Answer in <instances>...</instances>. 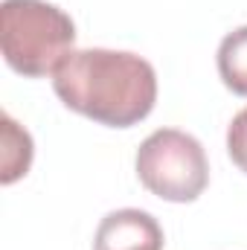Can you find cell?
I'll list each match as a JSON object with an SVG mask.
<instances>
[{
	"label": "cell",
	"instance_id": "6da1fadb",
	"mask_svg": "<svg viewBox=\"0 0 247 250\" xmlns=\"http://www.w3.org/2000/svg\"><path fill=\"white\" fill-rule=\"evenodd\" d=\"M53 90L64 105L111 128H131L157 102V73L137 53L73 50L53 73Z\"/></svg>",
	"mask_w": 247,
	"mask_h": 250
},
{
	"label": "cell",
	"instance_id": "7a4b0ae2",
	"mask_svg": "<svg viewBox=\"0 0 247 250\" xmlns=\"http://www.w3.org/2000/svg\"><path fill=\"white\" fill-rule=\"evenodd\" d=\"M76 26L70 15L47 0H3L0 50L6 64L26 76H53L73 53Z\"/></svg>",
	"mask_w": 247,
	"mask_h": 250
},
{
	"label": "cell",
	"instance_id": "3957f363",
	"mask_svg": "<svg viewBox=\"0 0 247 250\" xmlns=\"http://www.w3.org/2000/svg\"><path fill=\"white\" fill-rule=\"evenodd\" d=\"M137 178L163 201L189 204L209 184V160L192 134L160 128L148 134L137 151Z\"/></svg>",
	"mask_w": 247,
	"mask_h": 250
},
{
	"label": "cell",
	"instance_id": "277c9868",
	"mask_svg": "<svg viewBox=\"0 0 247 250\" xmlns=\"http://www.w3.org/2000/svg\"><path fill=\"white\" fill-rule=\"evenodd\" d=\"M163 227L143 209H114L99 227L93 250H163Z\"/></svg>",
	"mask_w": 247,
	"mask_h": 250
},
{
	"label": "cell",
	"instance_id": "5b68a950",
	"mask_svg": "<svg viewBox=\"0 0 247 250\" xmlns=\"http://www.w3.org/2000/svg\"><path fill=\"white\" fill-rule=\"evenodd\" d=\"M3 125V151H0V160H3V172H0V184H15L18 178H23L32 166V137L26 134V128L15 123L9 114L0 117Z\"/></svg>",
	"mask_w": 247,
	"mask_h": 250
},
{
	"label": "cell",
	"instance_id": "8992f818",
	"mask_svg": "<svg viewBox=\"0 0 247 250\" xmlns=\"http://www.w3.org/2000/svg\"><path fill=\"white\" fill-rule=\"evenodd\" d=\"M218 76L236 96H247V26L233 29L218 44Z\"/></svg>",
	"mask_w": 247,
	"mask_h": 250
},
{
	"label": "cell",
	"instance_id": "52a82bcc",
	"mask_svg": "<svg viewBox=\"0 0 247 250\" xmlns=\"http://www.w3.org/2000/svg\"><path fill=\"white\" fill-rule=\"evenodd\" d=\"M227 151H230L233 163L247 175V108L239 111L227 128Z\"/></svg>",
	"mask_w": 247,
	"mask_h": 250
}]
</instances>
